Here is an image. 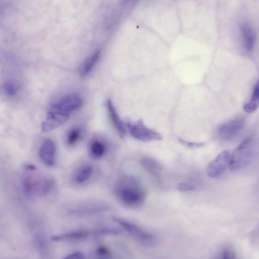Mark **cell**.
<instances>
[{
  "mask_svg": "<svg viewBox=\"0 0 259 259\" xmlns=\"http://www.w3.org/2000/svg\"><path fill=\"white\" fill-rule=\"evenodd\" d=\"M114 192L117 199L125 207L137 208L144 202L145 192L139 178L124 176L117 182Z\"/></svg>",
  "mask_w": 259,
  "mask_h": 259,
  "instance_id": "6da1fadb",
  "label": "cell"
},
{
  "mask_svg": "<svg viewBox=\"0 0 259 259\" xmlns=\"http://www.w3.org/2000/svg\"><path fill=\"white\" fill-rule=\"evenodd\" d=\"M24 169L22 183L26 195L30 197H44L52 193L55 186V182L51 177L37 173L34 165L28 164Z\"/></svg>",
  "mask_w": 259,
  "mask_h": 259,
  "instance_id": "7a4b0ae2",
  "label": "cell"
},
{
  "mask_svg": "<svg viewBox=\"0 0 259 259\" xmlns=\"http://www.w3.org/2000/svg\"><path fill=\"white\" fill-rule=\"evenodd\" d=\"M259 153V139L255 137L246 138L232 153L230 169L236 171L244 168Z\"/></svg>",
  "mask_w": 259,
  "mask_h": 259,
  "instance_id": "3957f363",
  "label": "cell"
},
{
  "mask_svg": "<svg viewBox=\"0 0 259 259\" xmlns=\"http://www.w3.org/2000/svg\"><path fill=\"white\" fill-rule=\"evenodd\" d=\"M113 220L140 242L147 245L155 243V236L137 224L119 217H114Z\"/></svg>",
  "mask_w": 259,
  "mask_h": 259,
  "instance_id": "277c9868",
  "label": "cell"
},
{
  "mask_svg": "<svg viewBox=\"0 0 259 259\" xmlns=\"http://www.w3.org/2000/svg\"><path fill=\"white\" fill-rule=\"evenodd\" d=\"M130 134L136 139L145 142L161 141L163 136L147 127L142 120L136 122L125 123Z\"/></svg>",
  "mask_w": 259,
  "mask_h": 259,
  "instance_id": "5b68a950",
  "label": "cell"
},
{
  "mask_svg": "<svg viewBox=\"0 0 259 259\" xmlns=\"http://www.w3.org/2000/svg\"><path fill=\"white\" fill-rule=\"evenodd\" d=\"M83 104V100L81 96L76 94H72L58 100L50 108L70 118L71 114L80 108Z\"/></svg>",
  "mask_w": 259,
  "mask_h": 259,
  "instance_id": "8992f818",
  "label": "cell"
},
{
  "mask_svg": "<svg viewBox=\"0 0 259 259\" xmlns=\"http://www.w3.org/2000/svg\"><path fill=\"white\" fill-rule=\"evenodd\" d=\"M232 153L228 151L222 152L207 167V174L211 178H216L225 172L230 168Z\"/></svg>",
  "mask_w": 259,
  "mask_h": 259,
  "instance_id": "52a82bcc",
  "label": "cell"
},
{
  "mask_svg": "<svg viewBox=\"0 0 259 259\" xmlns=\"http://www.w3.org/2000/svg\"><path fill=\"white\" fill-rule=\"evenodd\" d=\"M244 126V119L236 117L221 125L218 128V135L222 140H231L239 134Z\"/></svg>",
  "mask_w": 259,
  "mask_h": 259,
  "instance_id": "ba28073f",
  "label": "cell"
},
{
  "mask_svg": "<svg viewBox=\"0 0 259 259\" xmlns=\"http://www.w3.org/2000/svg\"><path fill=\"white\" fill-rule=\"evenodd\" d=\"M41 161L48 167H53L55 164L56 147L54 142L47 139L41 145L39 151Z\"/></svg>",
  "mask_w": 259,
  "mask_h": 259,
  "instance_id": "9c48e42d",
  "label": "cell"
},
{
  "mask_svg": "<svg viewBox=\"0 0 259 259\" xmlns=\"http://www.w3.org/2000/svg\"><path fill=\"white\" fill-rule=\"evenodd\" d=\"M96 172V168L93 165H82L74 173L72 179L73 183L78 186L85 185L93 179Z\"/></svg>",
  "mask_w": 259,
  "mask_h": 259,
  "instance_id": "30bf717a",
  "label": "cell"
},
{
  "mask_svg": "<svg viewBox=\"0 0 259 259\" xmlns=\"http://www.w3.org/2000/svg\"><path fill=\"white\" fill-rule=\"evenodd\" d=\"M107 150V143L100 137L93 138L88 145L89 155L94 160L102 159L106 155Z\"/></svg>",
  "mask_w": 259,
  "mask_h": 259,
  "instance_id": "8fae6325",
  "label": "cell"
},
{
  "mask_svg": "<svg viewBox=\"0 0 259 259\" xmlns=\"http://www.w3.org/2000/svg\"><path fill=\"white\" fill-rule=\"evenodd\" d=\"M92 235H96V229L93 230H76L53 235L51 240L55 241H78L87 238Z\"/></svg>",
  "mask_w": 259,
  "mask_h": 259,
  "instance_id": "7c38bea8",
  "label": "cell"
},
{
  "mask_svg": "<svg viewBox=\"0 0 259 259\" xmlns=\"http://www.w3.org/2000/svg\"><path fill=\"white\" fill-rule=\"evenodd\" d=\"M240 31L245 49L251 51L254 48L256 41V33L252 27L247 23L240 25Z\"/></svg>",
  "mask_w": 259,
  "mask_h": 259,
  "instance_id": "4fadbf2b",
  "label": "cell"
},
{
  "mask_svg": "<svg viewBox=\"0 0 259 259\" xmlns=\"http://www.w3.org/2000/svg\"><path fill=\"white\" fill-rule=\"evenodd\" d=\"M107 107L110 119L119 137H124L125 135V128L114 106L109 100L107 102Z\"/></svg>",
  "mask_w": 259,
  "mask_h": 259,
  "instance_id": "5bb4252c",
  "label": "cell"
},
{
  "mask_svg": "<svg viewBox=\"0 0 259 259\" xmlns=\"http://www.w3.org/2000/svg\"><path fill=\"white\" fill-rule=\"evenodd\" d=\"M105 207L102 204L95 202H87L80 203L72 209L75 213H87L104 210Z\"/></svg>",
  "mask_w": 259,
  "mask_h": 259,
  "instance_id": "9a60e30c",
  "label": "cell"
},
{
  "mask_svg": "<svg viewBox=\"0 0 259 259\" xmlns=\"http://www.w3.org/2000/svg\"><path fill=\"white\" fill-rule=\"evenodd\" d=\"M83 136V129L79 126L74 127L71 128L66 135V144L70 148L74 147L80 142Z\"/></svg>",
  "mask_w": 259,
  "mask_h": 259,
  "instance_id": "2e32d148",
  "label": "cell"
},
{
  "mask_svg": "<svg viewBox=\"0 0 259 259\" xmlns=\"http://www.w3.org/2000/svg\"><path fill=\"white\" fill-rule=\"evenodd\" d=\"M259 107V79L255 85L250 99L243 106L244 110L252 113Z\"/></svg>",
  "mask_w": 259,
  "mask_h": 259,
  "instance_id": "e0dca14e",
  "label": "cell"
},
{
  "mask_svg": "<svg viewBox=\"0 0 259 259\" xmlns=\"http://www.w3.org/2000/svg\"><path fill=\"white\" fill-rule=\"evenodd\" d=\"M142 165L150 173L155 176H159L162 172L160 163L151 158H144L141 161Z\"/></svg>",
  "mask_w": 259,
  "mask_h": 259,
  "instance_id": "ac0fdd59",
  "label": "cell"
},
{
  "mask_svg": "<svg viewBox=\"0 0 259 259\" xmlns=\"http://www.w3.org/2000/svg\"><path fill=\"white\" fill-rule=\"evenodd\" d=\"M99 55L100 51H97L85 61L80 72L82 76H86L90 73L97 62Z\"/></svg>",
  "mask_w": 259,
  "mask_h": 259,
  "instance_id": "d6986e66",
  "label": "cell"
},
{
  "mask_svg": "<svg viewBox=\"0 0 259 259\" xmlns=\"http://www.w3.org/2000/svg\"><path fill=\"white\" fill-rule=\"evenodd\" d=\"M179 141L180 143L183 146L189 148H199L203 147L205 145L204 143H191L185 141H184L182 139H179Z\"/></svg>",
  "mask_w": 259,
  "mask_h": 259,
  "instance_id": "ffe728a7",
  "label": "cell"
},
{
  "mask_svg": "<svg viewBox=\"0 0 259 259\" xmlns=\"http://www.w3.org/2000/svg\"><path fill=\"white\" fill-rule=\"evenodd\" d=\"M6 92L11 96H14L16 94L17 88L13 83H8L5 85Z\"/></svg>",
  "mask_w": 259,
  "mask_h": 259,
  "instance_id": "44dd1931",
  "label": "cell"
},
{
  "mask_svg": "<svg viewBox=\"0 0 259 259\" xmlns=\"http://www.w3.org/2000/svg\"><path fill=\"white\" fill-rule=\"evenodd\" d=\"M177 188L182 191H190L193 190L195 189V186L185 183H180L178 184Z\"/></svg>",
  "mask_w": 259,
  "mask_h": 259,
  "instance_id": "7402d4cb",
  "label": "cell"
},
{
  "mask_svg": "<svg viewBox=\"0 0 259 259\" xmlns=\"http://www.w3.org/2000/svg\"><path fill=\"white\" fill-rule=\"evenodd\" d=\"M63 259H85V256L82 252L76 251L68 255Z\"/></svg>",
  "mask_w": 259,
  "mask_h": 259,
  "instance_id": "603a6c76",
  "label": "cell"
},
{
  "mask_svg": "<svg viewBox=\"0 0 259 259\" xmlns=\"http://www.w3.org/2000/svg\"><path fill=\"white\" fill-rule=\"evenodd\" d=\"M97 253L99 255L105 257L109 255V251L107 247L100 246L97 248Z\"/></svg>",
  "mask_w": 259,
  "mask_h": 259,
  "instance_id": "cb8c5ba5",
  "label": "cell"
}]
</instances>
